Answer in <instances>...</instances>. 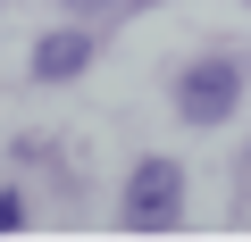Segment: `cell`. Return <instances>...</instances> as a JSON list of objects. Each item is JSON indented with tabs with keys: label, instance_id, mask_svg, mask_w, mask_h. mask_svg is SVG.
Wrapping results in <instances>:
<instances>
[{
	"label": "cell",
	"instance_id": "3957f363",
	"mask_svg": "<svg viewBox=\"0 0 251 242\" xmlns=\"http://www.w3.org/2000/svg\"><path fill=\"white\" fill-rule=\"evenodd\" d=\"M84 67H92V42H84L75 25H59V34L34 42V75H42V84H67V75H84Z\"/></svg>",
	"mask_w": 251,
	"mask_h": 242
},
{
	"label": "cell",
	"instance_id": "6da1fadb",
	"mask_svg": "<svg viewBox=\"0 0 251 242\" xmlns=\"http://www.w3.org/2000/svg\"><path fill=\"white\" fill-rule=\"evenodd\" d=\"M234 100H243V59H234V50H209V59H193V67L176 75V109H184V126H226Z\"/></svg>",
	"mask_w": 251,
	"mask_h": 242
},
{
	"label": "cell",
	"instance_id": "277c9868",
	"mask_svg": "<svg viewBox=\"0 0 251 242\" xmlns=\"http://www.w3.org/2000/svg\"><path fill=\"white\" fill-rule=\"evenodd\" d=\"M17 225H25V209H17V192H9V184H0V234H17Z\"/></svg>",
	"mask_w": 251,
	"mask_h": 242
},
{
	"label": "cell",
	"instance_id": "7a4b0ae2",
	"mask_svg": "<svg viewBox=\"0 0 251 242\" xmlns=\"http://www.w3.org/2000/svg\"><path fill=\"white\" fill-rule=\"evenodd\" d=\"M184 209V167L176 159H134V176H126V225L134 234H168Z\"/></svg>",
	"mask_w": 251,
	"mask_h": 242
}]
</instances>
